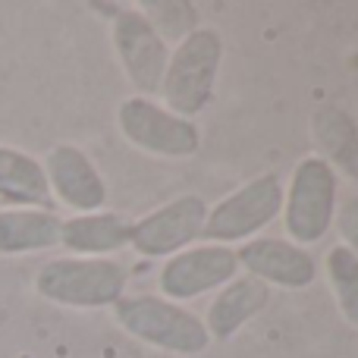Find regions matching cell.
I'll list each match as a JSON object with an SVG mask.
<instances>
[{
	"label": "cell",
	"mask_w": 358,
	"mask_h": 358,
	"mask_svg": "<svg viewBox=\"0 0 358 358\" xmlns=\"http://www.w3.org/2000/svg\"><path fill=\"white\" fill-rule=\"evenodd\" d=\"M129 273L113 258H50L38 267L35 273V292L41 299L63 308L79 311H98L113 308L126 296Z\"/></svg>",
	"instance_id": "cell-1"
},
{
	"label": "cell",
	"mask_w": 358,
	"mask_h": 358,
	"mask_svg": "<svg viewBox=\"0 0 358 358\" xmlns=\"http://www.w3.org/2000/svg\"><path fill=\"white\" fill-rule=\"evenodd\" d=\"M113 321L132 340L167 355L195 358L210 346L201 317L164 296H123L113 305Z\"/></svg>",
	"instance_id": "cell-2"
},
{
	"label": "cell",
	"mask_w": 358,
	"mask_h": 358,
	"mask_svg": "<svg viewBox=\"0 0 358 358\" xmlns=\"http://www.w3.org/2000/svg\"><path fill=\"white\" fill-rule=\"evenodd\" d=\"M223 63V38L217 29L198 25L170 50L167 69H164L161 92L164 107L182 120H192L210 104Z\"/></svg>",
	"instance_id": "cell-3"
},
{
	"label": "cell",
	"mask_w": 358,
	"mask_h": 358,
	"mask_svg": "<svg viewBox=\"0 0 358 358\" xmlns=\"http://www.w3.org/2000/svg\"><path fill=\"white\" fill-rule=\"evenodd\" d=\"M336 185H340V176L317 155H305L296 164L289 189H283V208H280L283 227L296 245L305 248L311 242H321L334 227Z\"/></svg>",
	"instance_id": "cell-4"
},
{
	"label": "cell",
	"mask_w": 358,
	"mask_h": 358,
	"mask_svg": "<svg viewBox=\"0 0 358 358\" xmlns=\"http://www.w3.org/2000/svg\"><path fill=\"white\" fill-rule=\"evenodd\" d=\"M283 208V182L277 173H261L229 192L227 198L208 208L201 239L210 245H229V242H248L280 217Z\"/></svg>",
	"instance_id": "cell-5"
},
{
	"label": "cell",
	"mask_w": 358,
	"mask_h": 358,
	"mask_svg": "<svg viewBox=\"0 0 358 358\" xmlns=\"http://www.w3.org/2000/svg\"><path fill=\"white\" fill-rule=\"evenodd\" d=\"M117 126L132 148L155 157H192L201 148V129L195 120H182L151 98H123L117 110Z\"/></svg>",
	"instance_id": "cell-6"
},
{
	"label": "cell",
	"mask_w": 358,
	"mask_h": 358,
	"mask_svg": "<svg viewBox=\"0 0 358 358\" xmlns=\"http://www.w3.org/2000/svg\"><path fill=\"white\" fill-rule=\"evenodd\" d=\"M208 201L201 195H179L132 220L129 248L142 258H173L201 239Z\"/></svg>",
	"instance_id": "cell-7"
},
{
	"label": "cell",
	"mask_w": 358,
	"mask_h": 358,
	"mask_svg": "<svg viewBox=\"0 0 358 358\" xmlns=\"http://www.w3.org/2000/svg\"><path fill=\"white\" fill-rule=\"evenodd\" d=\"M110 41L120 66H123L129 85L138 92V98H151L161 92L164 69L170 60V44L161 41V35L148 25V19L138 10H117L110 25Z\"/></svg>",
	"instance_id": "cell-8"
},
{
	"label": "cell",
	"mask_w": 358,
	"mask_h": 358,
	"mask_svg": "<svg viewBox=\"0 0 358 358\" xmlns=\"http://www.w3.org/2000/svg\"><path fill=\"white\" fill-rule=\"evenodd\" d=\"M236 277H239L236 248L208 242V245H192L164 261L161 273H157V286H161L164 299L182 305L204 296V292L223 289Z\"/></svg>",
	"instance_id": "cell-9"
},
{
	"label": "cell",
	"mask_w": 358,
	"mask_h": 358,
	"mask_svg": "<svg viewBox=\"0 0 358 358\" xmlns=\"http://www.w3.org/2000/svg\"><path fill=\"white\" fill-rule=\"evenodd\" d=\"M44 176H48L50 198L69 208L73 214H94L107 204V182L98 173L94 161L82 148L69 142H60L44 155L41 161Z\"/></svg>",
	"instance_id": "cell-10"
},
{
	"label": "cell",
	"mask_w": 358,
	"mask_h": 358,
	"mask_svg": "<svg viewBox=\"0 0 358 358\" xmlns=\"http://www.w3.org/2000/svg\"><path fill=\"white\" fill-rule=\"evenodd\" d=\"M236 261L248 277L261 280L264 286H280V289H305L317 277V264L308 248L277 239V236H255L242 242Z\"/></svg>",
	"instance_id": "cell-11"
},
{
	"label": "cell",
	"mask_w": 358,
	"mask_h": 358,
	"mask_svg": "<svg viewBox=\"0 0 358 358\" xmlns=\"http://www.w3.org/2000/svg\"><path fill=\"white\" fill-rule=\"evenodd\" d=\"M271 302V286H264L255 277H236L223 289H217L214 302L208 305L201 324L208 330L210 343H227L245 327L248 321L261 315Z\"/></svg>",
	"instance_id": "cell-12"
},
{
	"label": "cell",
	"mask_w": 358,
	"mask_h": 358,
	"mask_svg": "<svg viewBox=\"0 0 358 358\" xmlns=\"http://www.w3.org/2000/svg\"><path fill=\"white\" fill-rule=\"evenodd\" d=\"M132 220L120 210L76 214L60 223V245L76 258H110L129 245Z\"/></svg>",
	"instance_id": "cell-13"
},
{
	"label": "cell",
	"mask_w": 358,
	"mask_h": 358,
	"mask_svg": "<svg viewBox=\"0 0 358 358\" xmlns=\"http://www.w3.org/2000/svg\"><path fill=\"white\" fill-rule=\"evenodd\" d=\"M63 217L54 208H0V258H19L60 245Z\"/></svg>",
	"instance_id": "cell-14"
},
{
	"label": "cell",
	"mask_w": 358,
	"mask_h": 358,
	"mask_svg": "<svg viewBox=\"0 0 358 358\" xmlns=\"http://www.w3.org/2000/svg\"><path fill=\"white\" fill-rule=\"evenodd\" d=\"M311 138L317 145V157L340 170L358 185V126L343 107L321 104L311 113Z\"/></svg>",
	"instance_id": "cell-15"
},
{
	"label": "cell",
	"mask_w": 358,
	"mask_h": 358,
	"mask_svg": "<svg viewBox=\"0 0 358 358\" xmlns=\"http://www.w3.org/2000/svg\"><path fill=\"white\" fill-rule=\"evenodd\" d=\"M0 201L6 208H50L54 198L38 157L0 145Z\"/></svg>",
	"instance_id": "cell-16"
},
{
	"label": "cell",
	"mask_w": 358,
	"mask_h": 358,
	"mask_svg": "<svg viewBox=\"0 0 358 358\" xmlns=\"http://www.w3.org/2000/svg\"><path fill=\"white\" fill-rule=\"evenodd\" d=\"M324 273H327L334 302L349 327L358 330V258L349 248L334 245L324 255Z\"/></svg>",
	"instance_id": "cell-17"
},
{
	"label": "cell",
	"mask_w": 358,
	"mask_h": 358,
	"mask_svg": "<svg viewBox=\"0 0 358 358\" xmlns=\"http://www.w3.org/2000/svg\"><path fill=\"white\" fill-rule=\"evenodd\" d=\"M138 13L148 19V25L161 35V41H182L185 35L198 29V10L185 0H142Z\"/></svg>",
	"instance_id": "cell-18"
},
{
	"label": "cell",
	"mask_w": 358,
	"mask_h": 358,
	"mask_svg": "<svg viewBox=\"0 0 358 358\" xmlns=\"http://www.w3.org/2000/svg\"><path fill=\"white\" fill-rule=\"evenodd\" d=\"M334 223H336L340 239H343L340 245L349 248V252L358 258V195L340 201V208H336V214H334Z\"/></svg>",
	"instance_id": "cell-19"
}]
</instances>
